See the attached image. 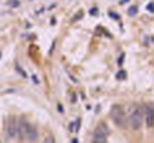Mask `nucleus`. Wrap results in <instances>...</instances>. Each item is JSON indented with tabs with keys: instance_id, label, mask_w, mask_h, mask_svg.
<instances>
[{
	"instance_id": "6e6552de",
	"label": "nucleus",
	"mask_w": 154,
	"mask_h": 143,
	"mask_svg": "<svg viewBox=\"0 0 154 143\" xmlns=\"http://www.w3.org/2000/svg\"><path fill=\"white\" fill-rule=\"evenodd\" d=\"M43 143H55V139H53V136H49V137L44 139Z\"/></svg>"
},
{
	"instance_id": "ddd939ff",
	"label": "nucleus",
	"mask_w": 154,
	"mask_h": 143,
	"mask_svg": "<svg viewBox=\"0 0 154 143\" xmlns=\"http://www.w3.org/2000/svg\"><path fill=\"white\" fill-rule=\"evenodd\" d=\"M0 143H2V142H0Z\"/></svg>"
},
{
	"instance_id": "39448f33",
	"label": "nucleus",
	"mask_w": 154,
	"mask_h": 143,
	"mask_svg": "<svg viewBox=\"0 0 154 143\" xmlns=\"http://www.w3.org/2000/svg\"><path fill=\"white\" fill-rule=\"evenodd\" d=\"M6 131L9 137H17L18 136V120H15V118H11L8 120Z\"/></svg>"
},
{
	"instance_id": "20e7f679",
	"label": "nucleus",
	"mask_w": 154,
	"mask_h": 143,
	"mask_svg": "<svg viewBox=\"0 0 154 143\" xmlns=\"http://www.w3.org/2000/svg\"><path fill=\"white\" fill-rule=\"evenodd\" d=\"M144 122L148 128L154 126V107L150 104L145 106V108H144Z\"/></svg>"
},
{
	"instance_id": "0eeeda50",
	"label": "nucleus",
	"mask_w": 154,
	"mask_h": 143,
	"mask_svg": "<svg viewBox=\"0 0 154 143\" xmlns=\"http://www.w3.org/2000/svg\"><path fill=\"white\" fill-rule=\"evenodd\" d=\"M36 137H38V130L35 128L33 125H30L29 126V131H27V140H30V142H35L36 140Z\"/></svg>"
},
{
	"instance_id": "f257e3e1",
	"label": "nucleus",
	"mask_w": 154,
	"mask_h": 143,
	"mask_svg": "<svg viewBox=\"0 0 154 143\" xmlns=\"http://www.w3.org/2000/svg\"><path fill=\"white\" fill-rule=\"evenodd\" d=\"M127 119H129V124L133 130H139L142 126V124H144V110H142L137 104L131 106Z\"/></svg>"
},
{
	"instance_id": "f03ea898",
	"label": "nucleus",
	"mask_w": 154,
	"mask_h": 143,
	"mask_svg": "<svg viewBox=\"0 0 154 143\" xmlns=\"http://www.w3.org/2000/svg\"><path fill=\"white\" fill-rule=\"evenodd\" d=\"M110 118L118 126H124L129 124V119H127V114H125V110H124L123 106H119V104H115V106H112L110 108Z\"/></svg>"
},
{
	"instance_id": "9d476101",
	"label": "nucleus",
	"mask_w": 154,
	"mask_h": 143,
	"mask_svg": "<svg viewBox=\"0 0 154 143\" xmlns=\"http://www.w3.org/2000/svg\"><path fill=\"white\" fill-rule=\"evenodd\" d=\"M130 14H131V15H135V14H136V8H131V9H130Z\"/></svg>"
},
{
	"instance_id": "423d86ee",
	"label": "nucleus",
	"mask_w": 154,
	"mask_h": 143,
	"mask_svg": "<svg viewBox=\"0 0 154 143\" xmlns=\"http://www.w3.org/2000/svg\"><path fill=\"white\" fill-rule=\"evenodd\" d=\"M29 126H30V124H27L24 119H20L18 120V137L20 139H26V137H27Z\"/></svg>"
},
{
	"instance_id": "1a4fd4ad",
	"label": "nucleus",
	"mask_w": 154,
	"mask_h": 143,
	"mask_svg": "<svg viewBox=\"0 0 154 143\" xmlns=\"http://www.w3.org/2000/svg\"><path fill=\"white\" fill-rule=\"evenodd\" d=\"M148 11H151V12L154 11V5H153V3H150V5H148Z\"/></svg>"
},
{
	"instance_id": "7ed1b4c3",
	"label": "nucleus",
	"mask_w": 154,
	"mask_h": 143,
	"mask_svg": "<svg viewBox=\"0 0 154 143\" xmlns=\"http://www.w3.org/2000/svg\"><path fill=\"white\" fill-rule=\"evenodd\" d=\"M109 136V128L106 124H98L97 128L94 130V136H92V143H106Z\"/></svg>"
},
{
	"instance_id": "f8f14e48",
	"label": "nucleus",
	"mask_w": 154,
	"mask_h": 143,
	"mask_svg": "<svg viewBox=\"0 0 154 143\" xmlns=\"http://www.w3.org/2000/svg\"><path fill=\"white\" fill-rule=\"evenodd\" d=\"M71 143H77V140H76V139H74V140H73V142H71Z\"/></svg>"
},
{
	"instance_id": "9b49d317",
	"label": "nucleus",
	"mask_w": 154,
	"mask_h": 143,
	"mask_svg": "<svg viewBox=\"0 0 154 143\" xmlns=\"http://www.w3.org/2000/svg\"><path fill=\"white\" fill-rule=\"evenodd\" d=\"M33 81H35V83H36V84H39V80H38V78L35 77V75H33Z\"/></svg>"
}]
</instances>
